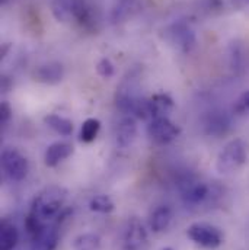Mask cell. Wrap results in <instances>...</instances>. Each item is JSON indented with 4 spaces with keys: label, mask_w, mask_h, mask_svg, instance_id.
<instances>
[{
    "label": "cell",
    "mask_w": 249,
    "mask_h": 250,
    "mask_svg": "<svg viewBox=\"0 0 249 250\" xmlns=\"http://www.w3.org/2000/svg\"><path fill=\"white\" fill-rule=\"evenodd\" d=\"M210 188L204 182H192L189 181L181 189V196L188 205H200L208 198Z\"/></svg>",
    "instance_id": "cell-14"
},
{
    "label": "cell",
    "mask_w": 249,
    "mask_h": 250,
    "mask_svg": "<svg viewBox=\"0 0 249 250\" xmlns=\"http://www.w3.org/2000/svg\"><path fill=\"white\" fill-rule=\"evenodd\" d=\"M187 236L195 245L205 249H217L225 240L223 231L208 223H194L187 229Z\"/></svg>",
    "instance_id": "cell-4"
},
{
    "label": "cell",
    "mask_w": 249,
    "mask_h": 250,
    "mask_svg": "<svg viewBox=\"0 0 249 250\" xmlns=\"http://www.w3.org/2000/svg\"><path fill=\"white\" fill-rule=\"evenodd\" d=\"M162 250H174V249H172V248H163Z\"/></svg>",
    "instance_id": "cell-27"
},
{
    "label": "cell",
    "mask_w": 249,
    "mask_h": 250,
    "mask_svg": "<svg viewBox=\"0 0 249 250\" xmlns=\"http://www.w3.org/2000/svg\"><path fill=\"white\" fill-rule=\"evenodd\" d=\"M147 135L152 143L166 146L180 135V128L169 120V117L155 118L147 125Z\"/></svg>",
    "instance_id": "cell-7"
},
{
    "label": "cell",
    "mask_w": 249,
    "mask_h": 250,
    "mask_svg": "<svg viewBox=\"0 0 249 250\" xmlns=\"http://www.w3.org/2000/svg\"><path fill=\"white\" fill-rule=\"evenodd\" d=\"M68 190L60 185H50L38 192L34 198L29 212L25 218V229L31 233L38 231L44 226L54 223L63 214Z\"/></svg>",
    "instance_id": "cell-1"
},
{
    "label": "cell",
    "mask_w": 249,
    "mask_h": 250,
    "mask_svg": "<svg viewBox=\"0 0 249 250\" xmlns=\"http://www.w3.org/2000/svg\"><path fill=\"white\" fill-rule=\"evenodd\" d=\"M149 246V236L143 223L133 217L125 229L124 250H146Z\"/></svg>",
    "instance_id": "cell-8"
},
{
    "label": "cell",
    "mask_w": 249,
    "mask_h": 250,
    "mask_svg": "<svg viewBox=\"0 0 249 250\" xmlns=\"http://www.w3.org/2000/svg\"><path fill=\"white\" fill-rule=\"evenodd\" d=\"M74 250H101V237L95 233H83L73 240Z\"/></svg>",
    "instance_id": "cell-20"
},
{
    "label": "cell",
    "mask_w": 249,
    "mask_h": 250,
    "mask_svg": "<svg viewBox=\"0 0 249 250\" xmlns=\"http://www.w3.org/2000/svg\"><path fill=\"white\" fill-rule=\"evenodd\" d=\"M138 89V76H136L134 73H128V76H125L120 86L117 87L115 93V105L123 114H133V109L137 101L140 99Z\"/></svg>",
    "instance_id": "cell-6"
},
{
    "label": "cell",
    "mask_w": 249,
    "mask_h": 250,
    "mask_svg": "<svg viewBox=\"0 0 249 250\" xmlns=\"http://www.w3.org/2000/svg\"><path fill=\"white\" fill-rule=\"evenodd\" d=\"M74 148L67 141H56L45 150L44 154V163L47 167H56L66 159H68L73 154Z\"/></svg>",
    "instance_id": "cell-13"
},
{
    "label": "cell",
    "mask_w": 249,
    "mask_h": 250,
    "mask_svg": "<svg viewBox=\"0 0 249 250\" xmlns=\"http://www.w3.org/2000/svg\"><path fill=\"white\" fill-rule=\"evenodd\" d=\"M66 214H62L57 221L47 224L35 237H32L34 249L35 250H54L59 243V224L64 220Z\"/></svg>",
    "instance_id": "cell-11"
},
{
    "label": "cell",
    "mask_w": 249,
    "mask_h": 250,
    "mask_svg": "<svg viewBox=\"0 0 249 250\" xmlns=\"http://www.w3.org/2000/svg\"><path fill=\"white\" fill-rule=\"evenodd\" d=\"M150 109H152V120L168 117L174 109V99L166 93H156L152 98H149Z\"/></svg>",
    "instance_id": "cell-16"
},
{
    "label": "cell",
    "mask_w": 249,
    "mask_h": 250,
    "mask_svg": "<svg viewBox=\"0 0 249 250\" xmlns=\"http://www.w3.org/2000/svg\"><path fill=\"white\" fill-rule=\"evenodd\" d=\"M101 131V121L96 118H88L80 128V141L83 143H92L98 137Z\"/></svg>",
    "instance_id": "cell-21"
},
{
    "label": "cell",
    "mask_w": 249,
    "mask_h": 250,
    "mask_svg": "<svg viewBox=\"0 0 249 250\" xmlns=\"http://www.w3.org/2000/svg\"><path fill=\"white\" fill-rule=\"evenodd\" d=\"M115 208L113 199L107 195H96L91 199L89 202V209L92 212H99V214H110Z\"/></svg>",
    "instance_id": "cell-22"
},
{
    "label": "cell",
    "mask_w": 249,
    "mask_h": 250,
    "mask_svg": "<svg viewBox=\"0 0 249 250\" xmlns=\"http://www.w3.org/2000/svg\"><path fill=\"white\" fill-rule=\"evenodd\" d=\"M169 40L172 44H175L181 51L184 53H191L197 44V37L192 28L188 25L187 22H178L174 23L169 31Z\"/></svg>",
    "instance_id": "cell-9"
},
{
    "label": "cell",
    "mask_w": 249,
    "mask_h": 250,
    "mask_svg": "<svg viewBox=\"0 0 249 250\" xmlns=\"http://www.w3.org/2000/svg\"><path fill=\"white\" fill-rule=\"evenodd\" d=\"M171 221H172V209L169 207H159L152 212L149 224L153 233H162L171 226Z\"/></svg>",
    "instance_id": "cell-17"
},
{
    "label": "cell",
    "mask_w": 249,
    "mask_h": 250,
    "mask_svg": "<svg viewBox=\"0 0 249 250\" xmlns=\"http://www.w3.org/2000/svg\"><path fill=\"white\" fill-rule=\"evenodd\" d=\"M248 162V144L241 140L235 138L229 141L217 156L216 169L220 175H233L235 172L241 170Z\"/></svg>",
    "instance_id": "cell-3"
},
{
    "label": "cell",
    "mask_w": 249,
    "mask_h": 250,
    "mask_svg": "<svg viewBox=\"0 0 249 250\" xmlns=\"http://www.w3.org/2000/svg\"><path fill=\"white\" fill-rule=\"evenodd\" d=\"M50 7L60 23H76L85 29H92L95 25L92 6L86 0H50Z\"/></svg>",
    "instance_id": "cell-2"
},
{
    "label": "cell",
    "mask_w": 249,
    "mask_h": 250,
    "mask_svg": "<svg viewBox=\"0 0 249 250\" xmlns=\"http://www.w3.org/2000/svg\"><path fill=\"white\" fill-rule=\"evenodd\" d=\"M227 120L225 117H214L208 121L207 126L210 128V132L211 134H222L225 132V128L227 126Z\"/></svg>",
    "instance_id": "cell-24"
},
{
    "label": "cell",
    "mask_w": 249,
    "mask_h": 250,
    "mask_svg": "<svg viewBox=\"0 0 249 250\" xmlns=\"http://www.w3.org/2000/svg\"><path fill=\"white\" fill-rule=\"evenodd\" d=\"M1 169L10 181L21 182L29 170L28 159L18 148L7 147L1 151Z\"/></svg>",
    "instance_id": "cell-5"
},
{
    "label": "cell",
    "mask_w": 249,
    "mask_h": 250,
    "mask_svg": "<svg viewBox=\"0 0 249 250\" xmlns=\"http://www.w3.org/2000/svg\"><path fill=\"white\" fill-rule=\"evenodd\" d=\"M64 67L62 62H50L45 64H40L34 68L32 71V79L37 83H43V84H59L64 79Z\"/></svg>",
    "instance_id": "cell-10"
},
{
    "label": "cell",
    "mask_w": 249,
    "mask_h": 250,
    "mask_svg": "<svg viewBox=\"0 0 249 250\" xmlns=\"http://www.w3.org/2000/svg\"><path fill=\"white\" fill-rule=\"evenodd\" d=\"M238 106L241 111H249V90L242 93V96L238 102Z\"/></svg>",
    "instance_id": "cell-26"
},
{
    "label": "cell",
    "mask_w": 249,
    "mask_h": 250,
    "mask_svg": "<svg viewBox=\"0 0 249 250\" xmlns=\"http://www.w3.org/2000/svg\"><path fill=\"white\" fill-rule=\"evenodd\" d=\"M44 124L63 137H68L73 134V123L64 117H60V115H56V114L47 115L44 118Z\"/></svg>",
    "instance_id": "cell-19"
},
{
    "label": "cell",
    "mask_w": 249,
    "mask_h": 250,
    "mask_svg": "<svg viewBox=\"0 0 249 250\" xmlns=\"http://www.w3.org/2000/svg\"><path fill=\"white\" fill-rule=\"evenodd\" d=\"M12 117V109L9 106L7 102H1V106H0V120H1V124H6Z\"/></svg>",
    "instance_id": "cell-25"
},
{
    "label": "cell",
    "mask_w": 249,
    "mask_h": 250,
    "mask_svg": "<svg viewBox=\"0 0 249 250\" xmlns=\"http://www.w3.org/2000/svg\"><path fill=\"white\" fill-rule=\"evenodd\" d=\"M136 137H137V121L134 117L127 115L120 121L117 128V143L120 147L127 148L136 141Z\"/></svg>",
    "instance_id": "cell-15"
},
{
    "label": "cell",
    "mask_w": 249,
    "mask_h": 250,
    "mask_svg": "<svg viewBox=\"0 0 249 250\" xmlns=\"http://www.w3.org/2000/svg\"><path fill=\"white\" fill-rule=\"evenodd\" d=\"M96 71L101 77L104 79H110L114 76L115 73V68H114V64L111 62V60L108 59H101L98 64H96Z\"/></svg>",
    "instance_id": "cell-23"
},
{
    "label": "cell",
    "mask_w": 249,
    "mask_h": 250,
    "mask_svg": "<svg viewBox=\"0 0 249 250\" xmlns=\"http://www.w3.org/2000/svg\"><path fill=\"white\" fill-rule=\"evenodd\" d=\"M19 242V233L15 224L3 221L0 227V250H13Z\"/></svg>",
    "instance_id": "cell-18"
},
{
    "label": "cell",
    "mask_w": 249,
    "mask_h": 250,
    "mask_svg": "<svg viewBox=\"0 0 249 250\" xmlns=\"http://www.w3.org/2000/svg\"><path fill=\"white\" fill-rule=\"evenodd\" d=\"M147 3L149 0H120L111 13L113 23L118 25L127 22L128 19L134 18L137 13H140L147 6Z\"/></svg>",
    "instance_id": "cell-12"
}]
</instances>
